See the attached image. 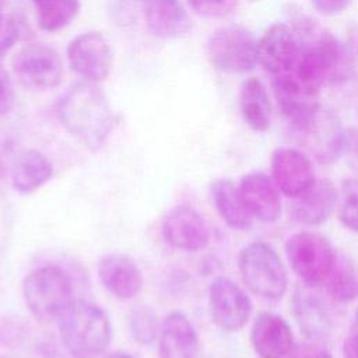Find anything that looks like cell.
Segmentation results:
<instances>
[{"label":"cell","mask_w":358,"mask_h":358,"mask_svg":"<svg viewBox=\"0 0 358 358\" xmlns=\"http://www.w3.org/2000/svg\"><path fill=\"white\" fill-rule=\"evenodd\" d=\"M299 53L289 71L302 84L319 92L323 85L336 84L348 77L351 57L344 46L327 31L308 17L295 20Z\"/></svg>","instance_id":"obj_1"},{"label":"cell","mask_w":358,"mask_h":358,"mask_svg":"<svg viewBox=\"0 0 358 358\" xmlns=\"http://www.w3.org/2000/svg\"><path fill=\"white\" fill-rule=\"evenodd\" d=\"M56 113L62 126L92 151L106 143L115 126L113 110L96 83L81 81L69 87L59 98Z\"/></svg>","instance_id":"obj_2"},{"label":"cell","mask_w":358,"mask_h":358,"mask_svg":"<svg viewBox=\"0 0 358 358\" xmlns=\"http://www.w3.org/2000/svg\"><path fill=\"white\" fill-rule=\"evenodd\" d=\"M60 338L74 358H96L109 347L113 329L108 313L98 305L76 299L57 319Z\"/></svg>","instance_id":"obj_3"},{"label":"cell","mask_w":358,"mask_h":358,"mask_svg":"<svg viewBox=\"0 0 358 358\" xmlns=\"http://www.w3.org/2000/svg\"><path fill=\"white\" fill-rule=\"evenodd\" d=\"M22 296L31 313L42 320H57L76 301L70 275L56 264L41 266L27 274Z\"/></svg>","instance_id":"obj_4"},{"label":"cell","mask_w":358,"mask_h":358,"mask_svg":"<svg viewBox=\"0 0 358 358\" xmlns=\"http://www.w3.org/2000/svg\"><path fill=\"white\" fill-rule=\"evenodd\" d=\"M238 268L246 288L266 301H278L288 287L285 266L278 253L264 242H250L238 257Z\"/></svg>","instance_id":"obj_5"},{"label":"cell","mask_w":358,"mask_h":358,"mask_svg":"<svg viewBox=\"0 0 358 358\" xmlns=\"http://www.w3.org/2000/svg\"><path fill=\"white\" fill-rule=\"evenodd\" d=\"M285 256L298 278L308 287H316L324 282L337 253L324 235L302 231L287 239Z\"/></svg>","instance_id":"obj_6"},{"label":"cell","mask_w":358,"mask_h":358,"mask_svg":"<svg viewBox=\"0 0 358 358\" xmlns=\"http://www.w3.org/2000/svg\"><path fill=\"white\" fill-rule=\"evenodd\" d=\"M206 53L220 71L246 73L257 64V41L243 25L228 24L210 35Z\"/></svg>","instance_id":"obj_7"},{"label":"cell","mask_w":358,"mask_h":358,"mask_svg":"<svg viewBox=\"0 0 358 358\" xmlns=\"http://www.w3.org/2000/svg\"><path fill=\"white\" fill-rule=\"evenodd\" d=\"M11 67L20 84L36 91L56 87L63 74L59 53L43 43H28L18 49L11 59Z\"/></svg>","instance_id":"obj_8"},{"label":"cell","mask_w":358,"mask_h":358,"mask_svg":"<svg viewBox=\"0 0 358 358\" xmlns=\"http://www.w3.org/2000/svg\"><path fill=\"white\" fill-rule=\"evenodd\" d=\"M211 319L221 330L238 331L249 320L252 301L248 294L231 278L215 277L208 288Z\"/></svg>","instance_id":"obj_9"},{"label":"cell","mask_w":358,"mask_h":358,"mask_svg":"<svg viewBox=\"0 0 358 358\" xmlns=\"http://www.w3.org/2000/svg\"><path fill=\"white\" fill-rule=\"evenodd\" d=\"M71 70L90 83L103 81L113 66V50L99 32L77 35L67 48Z\"/></svg>","instance_id":"obj_10"},{"label":"cell","mask_w":358,"mask_h":358,"mask_svg":"<svg viewBox=\"0 0 358 358\" xmlns=\"http://www.w3.org/2000/svg\"><path fill=\"white\" fill-rule=\"evenodd\" d=\"M271 88L280 112L298 129L312 126L319 112V92L302 84L291 73L271 77Z\"/></svg>","instance_id":"obj_11"},{"label":"cell","mask_w":358,"mask_h":358,"mask_svg":"<svg viewBox=\"0 0 358 358\" xmlns=\"http://www.w3.org/2000/svg\"><path fill=\"white\" fill-rule=\"evenodd\" d=\"M299 53V38L287 24H273L257 42V63L273 77L289 71Z\"/></svg>","instance_id":"obj_12"},{"label":"cell","mask_w":358,"mask_h":358,"mask_svg":"<svg viewBox=\"0 0 358 358\" xmlns=\"http://www.w3.org/2000/svg\"><path fill=\"white\" fill-rule=\"evenodd\" d=\"M270 169L274 185L288 197L301 194L316 180L310 159L291 147H280L273 151Z\"/></svg>","instance_id":"obj_13"},{"label":"cell","mask_w":358,"mask_h":358,"mask_svg":"<svg viewBox=\"0 0 358 358\" xmlns=\"http://www.w3.org/2000/svg\"><path fill=\"white\" fill-rule=\"evenodd\" d=\"M162 236L172 248L185 252L203 250L210 242V232L203 217L189 206H178L162 222Z\"/></svg>","instance_id":"obj_14"},{"label":"cell","mask_w":358,"mask_h":358,"mask_svg":"<svg viewBox=\"0 0 358 358\" xmlns=\"http://www.w3.org/2000/svg\"><path fill=\"white\" fill-rule=\"evenodd\" d=\"M250 344L259 358H285L294 347V334L282 316L263 312L253 320Z\"/></svg>","instance_id":"obj_15"},{"label":"cell","mask_w":358,"mask_h":358,"mask_svg":"<svg viewBox=\"0 0 358 358\" xmlns=\"http://www.w3.org/2000/svg\"><path fill=\"white\" fill-rule=\"evenodd\" d=\"M239 192L253 218L273 224L280 220L282 204L273 179L263 172H249L242 176Z\"/></svg>","instance_id":"obj_16"},{"label":"cell","mask_w":358,"mask_h":358,"mask_svg":"<svg viewBox=\"0 0 358 358\" xmlns=\"http://www.w3.org/2000/svg\"><path fill=\"white\" fill-rule=\"evenodd\" d=\"M337 204V190L331 180L316 179L310 187L291 197V217L302 225H320L333 214Z\"/></svg>","instance_id":"obj_17"},{"label":"cell","mask_w":358,"mask_h":358,"mask_svg":"<svg viewBox=\"0 0 358 358\" xmlns=\"http://www.w3.org/2000/svg\"><path fill=\"white\" fill-rule=\"evenodd\" d=\"M98 278L109 294L123 301L134 298L143 287L138 266L123 253L102 256L98 262Z\"/></svg>","instance_id":"obj_18"},{"label":"cell","mask_w":358,"mask_h":358,"mask_svg":"<svg viewBox=\"0 0 358 358\" xmlns=\"http://www.w3.org/2000/svg\"><path fill=\"white\" fill-rule=\"evenodd\" d=\"M289 306L301 333L309 341L320 344L330 337L333 330L331 316L317 295L296 288L291 296Z\"/></svg>","instance_id":"obj_19"},{"label":"cell","mask_w":358,"mask_h":358,"mask_svg":"<svg viewBox=\"0 0 358 358\" xmlns=\"http://www.w3.org/2000/svg\"><path fill=\"white\" fill-rule=\"evenodd\" d=\"M141 14L148 31L161 39L186 35L192 20L180 0H140Z\"/></svg>","instance_id":"obj_20"},{"label":"cell","mask_w":358,"mask_h":358,"mask_svg":"<svg viewBox=\"0 0 358 358\" xmlns=\"http://www.w3.org/2000/svg\"><path fill=\"white\" fill-rule=\"evenodd\" d=\"M197 333L180 312H172L161 322L158 351L161 358H193L197 351Z\"/></svg>","instance_id":"obj_21"},{"label":"cell","mask_w":358,"mask_h":358,"mask_svg":"<svg viewBox=\"0 0 358 358\" xmlns=\"http://www.w3.org/2000/svg\"><path fill=\"white\" fill-rule=\"evenodd\" d=\"M53 165L38 150H25L14 161L11 168V185L22 194L32 193L50 180Z\"/></svg>","instance_id":"obj_22"},{"label":"cell","mask_w":358,"mask_h":358,"mask_svg":"<svg viewBox=\"0 0 358 358\" xmlns=\"http://www.w3.org/2000/svg\"><path fill=\"white\" fill-rule=\"evenodd\" d=\"M210 194L214 207L222 221L234 229H248L252 225V215L246 208L239 187L229 179H218L210 185Z\"/></svg>","instance_id":"obj_23"},{"label":"cell","mask_w":358,"mask_h":358,"mask_svg":"<svg viewBox=\"0 0 358 358\" xmlns=\"http://www.w3.org/2000/svg\"><path fill=\"white\" fill-rule=\"evenodd\" d=\"M241 115L243 122L255 131H266L271 122V103L264 85L249 77L241 87Z\"/></svg>","instance_id":"obj_24"},{"label":"cell","mask_w":358,"mask_h":358,"mask_svg":"<svg viewBox=\"0 0 358 358\" xmlns=\"http://www.w3.org/2000/svg\"><path fill=\"white\" fill-rule=\"evenodd\" d=\"M326 292L337 302L345 303L358 298V271L344 255H337L334 264L324 280Z\"/></svg>","instance_id":"obj_25"},{"label":"cell","mask_w":358,"mask_h":358,"mask_svg":"<svg viewBox=\"0 0 358 358\" xmlns=\"http://www.w3.org/2000/svg\"><path fill=\"white\" fill-rule=\"evenodd\" d=\"M38 25L46 32H56L77 15L80 0H32Z\"/></svg>","instance_id":"obj_26"},{"label":"cell","mask_w":358,"mask_h":358,"mask_svg":"<svg viewBox=\"0 0 358 358\" xmlns=\"http://www.w3.org/2000/svg\"><path fill=\"white\" fill-rule=\"evenodd\" d=\"M129 327L133 338L138 344L148 345L158 340L161 322L155 310L145 305L134 306L129 313Z\"/></svg>","instance_id":"obj_27"},{"label":"cell","mask_w":358,"mask_h":358,"mask_svg":"<svg viewBox=\"0 0 358 358\" xmlns=\"http://www.w3.org/2000/svg\"><path fill=\"white\" fill-rule=\"evenodd\" d=\"M343 192L344 200L340 207L338 218L347 229L358 232V180L350 179L344 182Z\"/></svg>","instance_id":"obj_28"},{"label":"cell","mask_w":358,"mask_h":358,"mask_svg":"<svg viewBox=\"0 0 358 358\" xmlns=\"http://www.w3.org/2000/svg\"><path fill=\"white\" fill-rule=\"evenodd\" d=\"M187 4L203 18L220 20L232 13L236 0H187Z\"/></svg>","instance_id":"obj_29"},{"label":"cell","mask_w":358,"mask_h":358,"mask_svg":"<svg viewBox=\"0 0 358 358\" xmlns=\"http://www.w3.org/2000/svg\"><path fill=\"white\" fill-rule=\"evenodd\" d=\"M15 92L8 71L0 64V117L10 113L14 106Z\"/></svg>","instance_id":"obj_30"},{"label":"cell","mask_w":358,"mask_h":358,"mask_svg":"<svg viewBox=\"0 0 358 358\" xmlns=\"http://www.w3.org/2000/svg\"><path fill=\"white\" fill-rule=\"evenodd\" d=\"M285 358H333V357L319 343L306 341L301 344H294L292 350Z\"/></svg>","instance_id":"obj_31"},{"label":"cell","mask_w":358,"mask_h":358,"mask_svg":"<svg viewBox=\"0 0 358 358\" xmlns=\"http://www.w3.org/2000/svg\"><path fill=\"white\" fill-rule=\"evenodd\" d=\"M315 10L323 15H337L343 13L352 0H310Z\"/></svg>","instance_id":"obj_32"},{"label":"cell","mask_w":358,"mask_h":358,"mask_svg":"<svg viewBox=\"0 0 358 358\" xmlns=\"http://www.w3.org/2000/svg\"><path fill=\"white\" fill-rule=\"evenodd\" d=\"M343 358H358V333H351L344 340Z\"/></svg>","instance_id":"obj_33"},{"label":"cell","mask_w":358,"mask_h":358,"mask_svg":"<svg viewBox=\"0 0 358 358\" xmlns=\"http://www.w3.org/2000/svg\"><path fill=\"white\" fill-rule=\"evenodd\" d=\"M103 358H134V357L124 352V351H115V352H110V354L105 355Z\"/></svg>","instance_id":"obj_34"},{"label":"cell","mask_w":358,"mask_h":358,"mask_svg":"<svg viewBox=\"0 0 358 358\" xmlns=\"http://www.w3.org/2000/svg\"><path fill=\"white\" fill-rule=\"evenodd\" d=\"M351 333H358V310L355 312L351 323Z\"/></svg>","instance_id":"obj_35"},{"label":"cell","mask_w":358,"mask_h":358,"mask_svg":"<svg viewBox=\"0 0 358 358\" xmlns=\"http://www.w3.org/2000/svg\"><path fill=\"white\" fill-rule=\"evenodd\" d=\"M249 1H257V0H249Z\"/></svg>","instance_id":"obj_36"}]
</instances>
